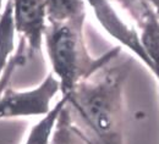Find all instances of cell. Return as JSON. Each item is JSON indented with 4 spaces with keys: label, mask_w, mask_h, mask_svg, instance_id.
I'll return each mask as SVG.
<instances>
[{
    "label": "cell",
    "mask_w": 159,
    "mask_h": 144,
    "mask_svg": "<svg viewBox=\"0 0 159 144\" xmlns=\"http://www.w3.org/2000/svg\"><path fill=\"white\" fill-rule=\"evenodd\" d=\"M111 63L62 95L84 144H124V92L130 66Z\"/></svg>",
    "instance_id": "obj_1"
},
{
    "label": "cell",
    "mask_w": 159,
    "mask_h": 144,
    "mask_svg": "<svg viewBox=\"0 0 159 144\" xmlns=\"http://www.w3.org/2000/svg\"><path fill=\"white\" fill-rule=\"evenodd\" d=\"M43 48L52 73L60 83L61 95L70 94L80 83L115 61L122 50L115 46L99 56L92 55L86 41V19L48 22Z\"/></svg>",
    "instance_id": "obj_2"
},
{
    "label": "cell",
    "mask_w": 159,
    "mask_h": 144,
    "mask_svg": "<svg viewBox=\"0 0 159 144\" xmlns=\"http://www.w3.org/2000/svg\"><path fill=\"white\" fill-rule=\"evenodd\" d=\"M58 94H61L60 83L52 72L30 89L9 85L0 95V120L43 117L53 109Z\"/></svg>",
    "instance_id": "obj_3"
},
{
    "label": "cell",
    "mask_w": 159,
    "mask_h": 144,
    "mask_svg": "<svg viewBox=\"0 0 159 144\" xmlns=\"http://www.w3.org/2000/svg\"><path fill=\"white\" fill-rule=\"evenodd\" d=\"M87 7L92 11L93 16L103 31L118 43V46L126 49L149 71L152 62L142 44L139 29L125 20L113 0H84Z\"/></svg>",
    "instance_id": "obj_4"
},
{
    "label": "cell",
    "mask_w": 159,
    "mask_h": 144,
    "mask_svg": "<svg viewBox=\"0 0 159 144\" xmlns=\"http://www.w3.org/2000/svg\"><path fill=\"white\" fill-rule=\"evenodd\" d=\"M14 10L19 37L23 41L28 58L43 50L45 31L44 0H10Z\"/></svg>",
    "instance_id": "obj_5"
},
{
    "label": "cell",
    "mask_w": 159,
    "mask_h": 144,
    "mask_svg": "<svg viewBox=\"0 0 159 144\" xmlns=\"http://www.w3.org/2000/svg\"><path fill=\"white\" fill-rule=\"evenodd\" d=\"M136 22L142 44L152 62L151 73L156 77L159 94V20L146 0H118Z\"/></svg>",
    "instance_id": "obj_6"
},
{
    "label": "cell",
    "mask_w": 159,
    "mask_h": 144,
    "mask_svg": "<svg viewBox=\"0 0 159 144\" xmlns=\"http://www.w3.org/2000/svg\"><path fill=\"white\" fill-rule=\"evenodd\" d=\"M19 33L14 16V10L10 0H6L4 9L0 14V80L4 76L10 61L16 54V41Z\"/></svg>",
    "instance_id": "obj_7"
},
{
    "label": "cell",
    "mask_w": 159,
    "mask_h": 144,
    "mask_svg": "<svg viewBox=\"0 0 159 144\" xmlns=\"http://www.w3.org/2000/svg\"><path fill=\"white\" fill-rule=\"evenodd\" d=\"M65 105L66 98L61 95V98L54 104L53 109L45 116L39 117V120L31 127L23 144H50Z\"/></svg>",
    "instance_id": "obj_8"
},
{
    "label": "cell",
    "mask_w": 159,
    "mask_h": 144,
    "mask_svg": "<svg viewBox=\"0 0 159 144\" xmlns=\"http://www.w3.org/2000/svg\"><path fill=\"white\" fill-rule=\"evenodd\" d=\"M45 22H64L87 17L84 0H44Z\"/></svg>",
    "instance_id": "obj_9"
},
{
    "label": "cell",
    "mask_w": 159,
    "mask_h": 144,
    "mask_svg": "<svg viewBox=\"0 0 159 144\" xmlns=\"http://www.w3.org/2000/svg\"><path fill=\"white\" fill-rule=\"evenodd\" d=\"M159 20V0H146Z\"/></svg>",
    "instance_id": "obj_10"
},
{
    "label": "cell",
    "mask_w": 159,
    "mask_h": 144,
    "mask_svg": "<svg viewBox=\"0 0 159 144\" xmlns=\"http://www.w3.org/2000/svg\"><path fill=\"white\" fill-rule=\"evenodd\" d=\"M5 2H6V0H0V14H1L2 9H4V5H5Z\"/></svg>",
    "instance_id": "obj_11"
}]
</instances>
